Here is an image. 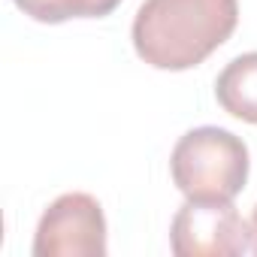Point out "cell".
Segmentation results:
<instances>
[{
	"label": "cell",
	"instance_id": "7a4b0ae2",
	"mask_svg": "<svg viewBox=\"0 0 257 257\" xmlns=\"http://www.w3.org/2000/svg\"><path fill=\"white\" fill-rule=\"evenodd\" d=\"M248 170V146L212 124L188 131L170 155L173 182L188 200H233L245 188Z\"/></svg>",
	"mask_w": 257,
	"mask_h": 257
},
{
	"label": "cell",
	"instance_id": "52a82bcc",
	"mask_svg": "<svg viewBox=\"0 0 257 257\" xmlns=\"http://www.w3.org/2000/svg\"><path fill=\"white\" fill-rule=\"evenodd\" d=\"M121 0H64L67 19H106Z\"/></svg>",
	"mask_w": 257,
	"mask_h": 257
},
{
	"label": "cell",
	"instance_id": "3957f363",
	"mask_svg": "<svg viewBox=\"0 0 257 257\" xmlns=\"http://www.w3.org/2000/svg\"><path fill=\"white\" fill-rule=\"evenodd\" d=\"M176 257H239L254 251V230L233 200H185L170 224Z\"/></svg>",
	"mask_w": 257,
	"mask_h": 257
},
{
	"label": "cell",
	"instance_id": "5b68a950",
	"mask_svg": "<svg viewBox=\"0 0 257 257\" xmlns=\"http://www.w3.org/2000/svg\"><path fill=\"white\" fill-rule=\"evenodd\" d=\"M215 100L239 121L257 124V52L233 58L215 79Z\"/></svg>",
	"mask_w": 257,
	"mask_h": 257
},
{
	"label": "cell",
	"instance_id": "6da1fadb",
	"mask_svg": "<svg viewBox=\"0 0 257 257\" xmlns=\"http://www.w3.org/2000/svg\"><path fill=\"white\" fill-rule=\"evenodd\" d=\"M239 25V0H146L134 19V49L155 70L200 67Z\"/></svg>",
	"mask_w": 257,
	"mask_h": 257
},
{
	"label": "cell",
	"instance_id": "277c9868",
	"mask_svg": "<svg viewBox=\"0 0 257 257\" xmlns=\"http://www.w3.org/2000/svg\"><path fill=\"white\" fill-rule=\"evenodd\" d=\"M106 248L103 206L82 191L61 194L34 233V257H103Z\"/></svg>",
	"mask_w": 257,
	"mask_h": 257
},
{
	"label": "cell",
	"instance_id": "8992f818",
	"mask_svg": "<svg viewBox=\"0 0 257 257\" xmlns=\"http://www.w3.org/2000/svg\"><path fill=\"white\" fill-rule=\"evenodd\" d=\"M13 4L25 16H31L34 22H43V25H61V22H67L64 0H13Z\"/></svg>",
	"mask_w": 257,
	"mask_h": 257
},
{
	"label": "cell",
	"instance_id": "ba28073f",
	"mask_svg": "<svg viewBox=\"0 0 257 257\" xmlns=\"http://www.w3.org/2000/svg\"><path fill=\"white\" fill-rule=\"evenodd\" d=\"M251 230H254V254H257V206H254V215H251Z\"/></svg>",
	"mask_w": 257,
	"mask_h": 257
}]
</instances>
